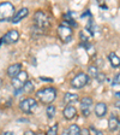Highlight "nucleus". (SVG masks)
<instances>
[{
  "label": "nucleus",
  "mask_w": 120,
  "mask_h": 135,
  "mask_svg": "<svg viewBox=\"0 0 120 135\" xmlns=\"http://www.w3.org/2000/svg\"><path fill=\"white\" fill-rule=\"evenodd\" d=\"M81 127L78 126V124H71L70 127H69V134L70 135H81Z\"/></svg>",
  "instance_id": "obj_18"
},
{
  "label": "nucleus",
  "mask_w": 120,
  "mask_h": 135,
  "mask_svg": "<svg viewBox=\"0 0 120 135\" xmlns=\"http://www.w3.org/2000/svg\"><path fill=\"white\" fill-rule=\"evenodd\" d=\"M82 113H83L84 117H88V116L90 115V109H84V110H82Z\"/></svg>",
  "instance_id": "obj_27"
},
{
  "label": "nucleus",
  "mask_w": 120,
  "mask_h": 135,
  "mask_svg": "<svg viewBox=\"0 0 120 135\" xmlns=\"http://www.w3.org/2000/svg\"><path fill=\"white\" fill-rule=\"evenodd\" d=\"M98 5H100L102 8H107V5H105V4L102 3V1H98Z\"/></svg>",
  "instance_id": "obj_31"
},
{
  "label": "nucleus",
  "mask_w": 120,
  "mask_h": 135,
  "mask_svg": "<svg viewBox=\"0 0 120 135\" xmlns=\"http://www.w3.org/2000/svg\"><path fill=\"white\" fill-rule=\"evenodd\" d=\"M58 36H59V39L64 42V44L70 42L71 40H72V36H73L72 28H70L69 25L60 24L58 27Z\"/></svg>",
  "instance_id": "obj_5"
},
{
  "label": "nucleus",
  "mask_w": 120,
  "mask_h": 135,
  "mask_svg": "<svg viewBox=\"0 0 120 135\" xmlns=\"http://www.w3.org/2000/svg\"><path fill=\"white\" fill-rule=\"evenodd\" d=\"M22 71V64L19 63H16V64H12L7 68V75L11 77V79H14L18 74Z\"/></svg>",
  "instance_id": "obj_12"
},
{
  "label": "nucleus",
  "mask_w": 120,
  "mask_h": 135,
  "mask_svg": "<svg viewBox=\"0 0 120 135\" xmlns=\"http://www.w3.org/2000/svg\"><path fill=\"white\" fill-rule=\"evenodd\" d=\"M94 111H95V115L97 116L98 118H102L106 116L107 111H108V106H107L106 103H97L95 109H94Z\"/></svg>",
  "instance_id": "obj_11"
},
{
  "label": "nucleus",
  "mask_w": 120,
  "mask_h": 135,
  "mask_svg": "<svg viewBox=\"0 0 120 135\" xmlns=\"http://www.w3.org/2000/svg\"><path fill=\"white\" fill-rule=\"evenodd\" d=\"M33 20H34V23H35V27H37V28L42 29V30L49 28V25H50L49 18H48L47 13L43 12L42 10H39V11H36L34 13Z\"/></svg>",
  "instance_id": "obj_3"
},
{
  "label": "nucleus",
  "mask_w": 120,
  "mask_h": 135,
  "mask_svg": "<svg viewBox=\"0 0 120 135\" xmlns=\"http://www.w3.org/2000/svg\"><path fill=\"white\" fill-rule=\"evenodd\" d=\"M115 106H117L118 109H120V101H118V103H115Z\"/></svg>",
  "instance_id": "obj_34"
},
{
  "label": "nucleus",
  "mask_w": 120,
  "mask_h": 135,
  "mask_svg": "<svg viewBox=\"0 0 120 135\" xmlns=\"http://www.w3.org/2000/svg\"><path fill=\"white\" fill-rule=\"evenodd\" d=\"M106 79H107V77H106V75H105L103 73H98L97 76H96V81H97L98 83H102V82H103Z\"/></svg>",
  "instance_id": "obj_23"
},
{
  "label": "nucleus",
  "mask_w": 120,
  "mask_h": 135,
  "mask_svg": "<svg viewBox=\"0 0 120 135\" xmlns=\"http://www.w3.org/2000/svg\"><path fill=\"white\" fill-rule=\"evenodd\" d=\"M90 129H91L92 132L95 133V135H105V134H103V132H101V130L95 129V128H94V126H90Z\"/></svg>",
  "instance_id": "obj_25"
},
{
  "label": "nucleus",
  "mask_w": 120,
  "mask_h": 135,
  "mask_svg": "<svg viewBox=\"0 0 120 135\" xmlns=\"http://www.w3.org/2000/svg\"><path fill=\"white\" fill-rule=\"evenodd\" d=\"M61 135H70V134H69V130H67V129H64V132L61 133Z\"/></svg>",
  "instance_id": "obj_32"
},
{
  "label": "nucleus",
  "mask_w": 120,
  "mask_h": 135,
  "mask_svg": "<svg viewBox=\"0 0 120 135\" xmlns=\"http://www.w3.org/2000/svg\"><path fill=\"white\" fill-rule=\"evenodd\" d=\"M14 13V6L13 4L8 3H1L0 4V22H7V21H11L13 18Z\"/></svg>",
  "instance_id": "obj_2"
},
{
  "label": "nucleus",
  "mask_w": 120,
  "mask_h": 135,
  "mask_svg": "<svg viewBox=\"0 0 120 135\" xmlns=\"http://www.w3.org/2000/svg\"><path fill=\"white\" fill-rule=\"evenodd\" d=\"M85 16H91V13H90V11H89V10H87V12H84V13L83 15H82V17H85Z\"/></svg>",
  "instance_id": "obj_30"
},
{
  "label": "nucleus",
  "mask_w": 120,
  "mask_h": 135,
  "mask_svg": "<svg viewBox=\"0 0 120 135\" xmlns=\"http://www.w3.org/2000/svg\"><path fill=\"white\" fill-rule=\"evenodd\" d=\"M1 86H3V80L0 79V88H1Z\"/></svg>",
  "instance_id": "obj_36"
},
{
  "label": "nucleus",
  "mask_w": 120,
  "mask_h": 135,
  "mask_svg": "<svg viewBox=\"0 0 120 135\" xmlns=\"http://www.w3.org/2000/svg\"><path fill=\"white\" fill-rule=\"evenodd\" d=\"M18 40H19V31L17 30V29H11V30H8L7 33L1 37L3 44H7V45L16 44Z\"/></svg>",
  "instance_id": "obj_7"
},
{
  "label": "nucleus",
  "mask_w": 120,
  "mask_h": 135,
  "mask_svg": "<svg viewBox=\"0 0 120 135\" xmlns=\"http://www.w3.org/2000/svg\"><path fill=\"white\" fill-rule=\"evenodd\" d=\"M27 81H28V74L25 73V71H20L14 79H12L11 83H12V86H13V88L20 89V88H23V86L25 84Z\"/></svg>",
  "instance_id": "obj_8"
},
{
  "label": "nucleus",
  "mask_w": 120,
  "mask_h": 135,
  "mask_svg": "<svg viewBox=\"0 0 120 135\" xmlns=\"http://www.w3.org/2000/svg\"><path fill=\"white\" fill-rule=\"evenodd\" d=\"M81 135H90L89 129H87V128H82L81 129Z\"/></svg>",
  "instance_id": "obj_26"
},
{
  "label": "nucleus",
  "mask_w": 120,
  "mask_h": 135,
  "mask_svg": "<svg viewBox=\"0 0 120 135\" xmlns=\"http://www.w3.org/2000/svg\"><path fill=\"white\" fill-rule=\"evenodd\" d=\"M62 115H64V117L66 118V119H73V118L76 117V115H77V110H76V107H73L72 105H66L64 109V111H62Z\"/></svg>",
  "instance_id": "obj_13"
},
{
  "label": "nucleus",
  "mask_w": 120,
  "mask_h": 135,
  "mask_svg": "<svg viewBox=\"0 0 120 135\" xmlns=\"http://www.w3.org/2000/svg\"><path fill=\"white\" fill-rule=\"evenodd\" d=\"M37 107V101L34 98H25L23 99L19 103V109L22 112L27 113V115H30L33 113Z\"/></svg>",
  "instance_id": "obj_4"
},
{
  "label": "nucleus",
  "mask_w": 120,
  "mask_h": 135,
  "mask_svg": "<svg viewBox=\"0 0 120 135\" xmlns=\"http://www.w3.org/2000/svg\"><path fill=\"white\" fill-rule=\"evenodd\" d=\"M77 100H78V95H77V94H75V93H70V92L65 93V95H64V103L66 105L73 104V103H76Z\"/></svg>",
  "instance_id": "obj_14"
},
{
  "label": "nucleus",
  "mask_w": 120,
  "mask_h": 135,
  "mask_svg": "<svg viewBox=\"0 0 120 135\" xmlns=\"http://www.w3.org/2000/svg\"><path fill=\"white\" fill-rule=\"evenodd\" d=\"M115 97H117V98H119V99H120V92H117V93H115Z\"/></svg>",
  "instance_id": "obj_35"
},
{
  "label": "nucleus",
  "mask_w": 120,
  "mask_h": 135,
  "mask_svg": "<svg viewBox=\"0 0 120 135\" xmlns=\"http://www.w3.org/2000/svg\"><path fill=\"white\" fill-rule=\"evenodd\" d=\"M108 128L111 132H118L120 130V119L118 118V116L112 115L108 119Z\"/></svg>",
  "instance_id": "obj_10"
},
{
  "label": "nucleus",
  "mask_w": 120,
  "mask_h": 135,
  "mask_svg": "<svg viewBox=\"0 0 120 135\" xmlns=\"http://www.w3.org/2000/svg\"><path fill=\"white\" fill-rule=\"evenodd\" d=\"M46 135H58V124H54L53 127H50Z\"/></svg>",
  "instance_id": "obj_22"
},
{
  "label": "nucleus",
  "mask_w": 120,
  "mask_h": 135,
  "mask_svg": "<svg viewBox=\"0 0 120 135\" xmlns=\"http://www.w3.org/2000/svg\"><path fill=\"white\" fill-rule=\"evenodd\" d=\"M28 13H29V10H28L27 7H22V8H19L18 11H16V13H14L13 18L11 20V22L13 23V24H16V23L20 22V21H22L23 18H25V17L28 16Z\"/></svg>",
  "instance_id": "obj_9"
},
{
  "label": "nucleus",
  "mask_w": 120,
  "mask_h": 135,
  "mask_svg": "<svg viewBox=\"0 0 120 135\" xmlns=\"http://www.w3.org/2000/svg\"><path fill=\"white\" fill-rule=\"evenodd\" d=\"M46 115H47V117L49 118V119H52V118L54 117V115H55V106H53V105H47V107H46Z\"/></svg>",
  "instance_id": "obj_19"
},
{
  "label": "nucleus",
  "mask_w": 120,
  "mask_h": 135,
  "mask_svg": "<svg viewBox=\"0 0 120 135\" xmlns=\"http://www.w3.org/2000/svg\"><path fill=\"white\" fill-rule=\"evenodd\" d=\"M89 83V76L85 73H79L71 80V86H72L75 89H81L83 88L85 84Z\"/></svg>",
  "instance_id": "obj_6"
},
{
  "label": "nucleus",
  "mask_w": 120,
  "mask_h": 135,
  "mask_svg": "<svg viewBox=\"0 0 120 135\" xmlns=\"http://www.w3.org/2000/svg\"><path fill=\"white\" fill-rule=\"evenodd\" d=\"M23 135H36V133L33 132V130H27V132H25Z\"/></svg>",
  "instance_id": "obj_29"
},
{
  "label": "nucleus",
  "mask_w": 120,
  "mask_h": 135,
  "mask_svg": "<svg viewBox=\"0 0 120 135\" xmlns=\"http://www.w3.org/2000/svg\"><path fill=\"white\" fill-rule=\"evenodd\" d=\"M36 98L40 103L50 105L56 98V89L53 87H46L36 92Z\"/></svg>",
  "instance_id": "obj_1"
},
{
  "label": "nucleus",
  "mask_w": 120,
  "mask_h": 135,
  "mask_svg": "<svg viewBox=\"0 0 120 135\" xmlns=\"http://www.w3.org/2000/svg\"><path fill=\"white\" fill-rule=\"evenodd\" d=\"M3 135H13V133H12V132H5Z\"/></svg>",
  "instance_id": "obj_33"
},
{
  "label": "nucleus",
  "mask_w": 120,
  "mask_h": 135,
  "mask_svg": "<svg viewBox=\"0 0 120 135\" xmlns=\"http://www.w3.org/2000/svg\"><path fill=\"white\" fill-rule=\"evenodd\" d=\"M113 86H115V84H119L120 83V71L117 74V75L114 76V79H113Z\"/></svg>",
  "instance_id": "obj_24"
},
{
  "label": "nucleus",
  "mask_w": 120,
  "mask_h": 135,
  "mask_svg": "<svg viewBox=\"0 0 120 135\" xmlns=\"http://www.w3.org/2000/svg\"><path fill=\"white\" fill-rule=\"evenodd\" d=\"M23 92H25V93H31L34 90V84H33V82L31 81H27L25 82V84L23 86Z\"/></svg>",
  "instance_id": "obj_21"
},
{
  "label": "nucleus",
  "mask_w": 120,
  "mask_h": 135,
  "mask_svg": "<svg viewBox=\"0 0 120 135\" xmlns=\"http://www.w3.org/2000/svg\"><path fill=\"white\" fill-rule=\"evenodd\" d=\"M108 60L113 68H119L120 66V57H118L114 52L108 54Z\"/></svg>",
  "instance_id": "obj_15"
},
{
  "label": "nucleus",
  "mask_w": 120,
  "mask_h": 135,
  "mask_svg": "<svg viewBox=\"0 0 120 135\" xmlns=\"http://www.w3.org/2000/svg\"><path fill=\"white\" fill-rule=\"evenodd\" d=\"M97 74H98V69H97V66H94V65L89 66V69H88V74H87V75L89 76V77H92V79H96V76H97Z\"/></svg>",
  "instance_id": "obj_20"
},
{
  "label": "nucleus",
  "mask_w": 120,
  "mask_h": 135,
  "mask_svg": "<svg viewBox=\"0 0 120 135\" xmlns=\"http://www.w3.org/2000/svg\"><path fill=\"white\" fill-rule=\"evenodd\" d=\"M91 37H92V34L90 33L87 28L83 29V30L79 33V39H81L82 42H89L90 40H91Z\"/></svg>",
  "instance_id": "obj_16"
},
{
  "label": "nucleus",
  "mask_w": 120,
  "mask_h": 135,
  "mask_svg": "<svg viewBox=\"0 0 120 135\" xmlns=\"http://www.w3.org/2000/svg\"><path fill=\"white\" fill-rule=\"evenodd\" d=\"M3 45V41H1V39H0V46Z\"/></svg>",
  "instance_id": "obj_37"
},
{
  "label": "nucleus",
  "mask_w": 120,
  "mask_h": 135,
  "mask_svg": "<svg viewBox=\"0 0 120 135\" xmlns=\"http://www.w3.org/2000/svg\"><path fill=\"white\" fill-rule=\"evenodd\" d=\"M92 105V99L90 97H84V98L81 99V109H90Z\"/></svg>",
  "instance_id": "obj_17"
},
{
  "label": "nucleus",
  "mask_w": 120,
  "mask_h": 135,
  "mask_svg": "<svg viewBox=\"0 0 120 135\" xmlns=\"http://www.w3.org/2000/svg\"><path fill=\"white\" fill-rule=\"evenodd\" d=\"M40 79L42 80V81H48V82H53V79H50V77H43V76H41Z\"/></svg>",
  "instance_id": "obj_28"
}]
</instances>
